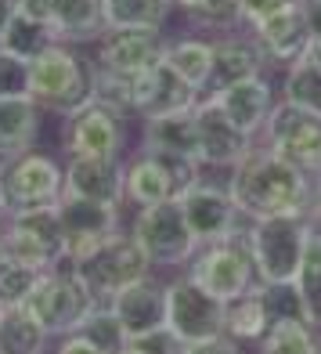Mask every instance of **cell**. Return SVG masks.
<instances>
[{
    "instance_id": "ee69618b",
    "label": "cell",
    "mask_w": 321,
    "mask_h": 354,
    "mask_svg": "<svg viewBox=\"0 0 321 354\" xmlns=\"http://www.w3.org/2000/svg\"><path fill=\"white\" fill-rule=\"evenodd\" d=\"M22 15H33V19H47L51 22V0H19Z\"/></svg>"
},
{
    "instance_id": "ba28073f",
    "label": "cell",
    "mask_w": 321,
    "mask_h": 354,
    "mask_svg": "<svg viewBox=\"0 0 321 354\" xmlns=\"http://www.w3.org/2000/svg\"><path fill=\"white\" fill-rule=\"evenodd\" d=\"M72 271L84 279V286L90 289L94 300L108 304L123 286L152 275L155 268L148 264V257H144L141 246L130 239V232H116L112 239H105L101 246H94L87 257H79L72 264Z\"/></svg>"
},
{
    "instance_id": "8fae6325",
    "label": "cell",
    "mask_w": 321,
    "mask_h": 354,
    "mask_svg": "<svg viewBox=\"0 0 321 354\" xmlns=\"http://www.w3.org/2000/svg\"><path fill=\"white\" fill-rule=\"evenodd\" d=\"M141 149L159 159H166L177 174L181 188L202 177L199 163V138H195V116L188 112H170V116L141 120Z\"/></svg>"
},
{
    "instance_id": "9a60e30c",
    "label": "cell",
    "mask_w": 321,
    "mask_h": 354,
    "mask_svg": "<svg viewBox=\"0 0 321 354\" xmlns=\"http://www.w3.org/2000/svg\"><path fill=\"white\" fill-rule=\"evenodd\" d=\"M166 58V37L155 29H105L94 40V66L134 80Z\"/></svg>"
},
{
    "instance_id": "3957f363",
    "label": "cell",
    "mask_w": 321,
    "mask_h": 354,
    "mask_svg": "<svg viewBox=\"0 0 321 354\" xmlns=\"http://www.w3.org/2000/svg\"><path fill=\"white\" fill-rule=\"evenodd\" d=\"M314 221L311 214H282V217H256L246 224L249 253L260 282H296L303 250H307Z\"/></svg>"
},
{
    "instance_id": "7a4b0ae2",
    "label": "cell",
    "mask_w": 321,
    "mask_h": 354,
    "mask_svg": "<svg viewBox=\"0 0 321 354\" xmlns=\"http://www.w3.org/2000/svg\"><path fill=\"white\" fill-rule=\"evenodd\" d=\"M90 58H84L72 44L58 40L29 62V98L43 112L69 116L72 109L90 102Z\"/></svg>"
},
{
    "instance_id": "7402d4cb",
    "label": "cell",
    "mask_w": 321,
    "mask_h": 354,
    "mask_svg": "<svg viewBox=\"0 0 321 354\" xmlns=\"http://www.w3.org/2000/svg\"><path fill=\"white\" fill-rule=\"evenodd\" d=\"M213 98L224 109V116L249 138H256L264 131L271 109H275V102H278L267 76H253V80H242V84H231V87L217 91Z\"/></svg>"
},
{
    "instance_id": "52a82bcc",
    "label": "cell",
    "mask_w": 321,
    "mask_h": 354,
    "mask_svg": "<svg viewBox=\"0 0 321 354\" xmlns=\"http://www.w3.org/2000/svg\"><path fill=\"white\" fill-rule=\"evenodd\" d=\"M94 304L98 300L90 297V289L72 271V264L58 261L55 268H47L40 275L37 289L29 293V300L22 304V308L51 333V340H58V336L72 333L79 322H84V315L94 308Z\"/></svg>"
},
{
    "instance_id": "83f0119b",
    "label": "cell",
    "mask_w": 321,
    "mask_h": 354,
    "mask_svg": "<svg viewBox=\"0 0 321 354\" xmlns=\"http://www.w3.org/2000/svg\"><path fill=\"white\" fill-rule=\"evenodd\" d=\"M47 347H51V333L26 308L0 311V354H47Z\"/></svg>"
},
{
    "instance_id": "7bdbcfd3",
    "label": "cell",
    "mask_w": 321,
    "mask_h": 354,
    "mask_svg": "<svg viewBox=\"0 0 321 354\" xmlns=\"http://www.w3.org/2000/svg\"><path fill=\"white\" fill-rule=\"evenodd\" d=\"M55 354H101V351L94 347L90 340H84L79 333H66V336H58Z\"/></svg>"
},
{
    "instance_id": "4dcf8cb0",
    "label": "cell",
    "mask_w": 321,
    "mask_h": 354,
    "mask_svg": "<svg viewBox=\"0 0 321 354\" xmlns=\"http://www.w3.org/2000/svg\"><path fill=\"white\" fill-rule=\"evenodd\" d=\"M256 354H321V333L300 318L271 322L267 336L256 344Z\"/></svg>"
},
{
    "instance_id": "b9f144b4",
    "label": "cell",
    "mask_w": 321,
    "mask_h": 354,
    "mask_svg": "<svg viewBox=\"0 0 321 354\" xmlns=\"http://www.w3.org/2000/svg\"><path fill=\"white\" fill-rule=\"evenodd\" d=\"M181 354H242V344H235L231 336H213V340H195L184 344Z\"/></svg>"
},
{
    "instance_id": "f1b7e54d",
    "label": "cell",
    "mask_w": 321,
    "mask_h": 354,
    "mask_svg": "<svg viewBox=\"0 0 321 354\" xmlns=\"http://www.w3.org/2000/svg\"><path fill=\"white\" fill-rule=\"evenodd\" d=\"M166 66L177 69L191 87L206 94V84H210V73H213V40L206 37L166 40Z\"/></svg>"
},
{
    "instance_id": "7c38bea8",
    "label": "cell",
    "mask_w": 321,
    "mask_h": 354,
    "mask_svg": "<svg viewBox=\"0 0 321 354\" xmlns=\"http://www.w3.org/2000/svg\"><path fill=\"white\" fill-rule=\"evenodd\" d=\"M177 199H181V210L188 217V228L199 239V246L220 243V239L235 235L246 224V217L238 214V206L231 199L228 185H213V181H206V177H195L191 185H184L177 192Z\"/></svg>"
},
{
    "instance_id": "ffe728a7",
    "label": "cell",
    "mask_w": 321,
    "mask_h": 354,
    "mask_svg": "<svg viewBox=\"0 0 321 354\" xmlns=\"http://www.w3.org/2000/svg\"><path fill=\"white\" fill-rule=\"evenodd\" d=\"M108 308L116 311V318L123 322V329L130 340H137V336L159 329L166 322V282L152 275H144L130 286H123L116 297L108 300Z\"/></svg>"
},
{
    "instance_id": "4316f807",
    "label": "cell",
    "mask_w": 321,
    "mask_h": 354,
    "mask_svg": "<svg viewBox=\"0 0 321 354\" xmlns=\"http://www.w3.org/2000/svg\"><path fill=\"white\" fill-rule=\"evenodd\" d=\"M51 44H58V33H55L51 22L14 11V19L8 22L4 37H0V51L22 58V62H33V58H40Z\"/></svg>"
},
{
    "instance_id": "2e32d148",
    "label": "cell",
    "mask_w": 321,
    "mask_h": 354,
    "mask_svg": "<svg viewBox=\"0 0 321 354\" xmlns=\"http://www.w3.org/2000/svg\"><path fill=\"white\" fill-rule=\"evenodd\" d=\"M195 116V138H199V163L202 170H231L238 159H246L253 149V138L242 134L238 127L224 116V109L217 105L213 94H202L191 109Z\"/></svg>"
},
{
    "instance_id": "d590c367",
    "label": "cell",
    "mask_w": 321,
    "mask_h": 354,
    "mask_svg": "<svg viewBox=\"0 0 321 354\" xmlns=\"http://www.w3.org/2000/svg\"><path fill=\"white\" fill-rule=\"evenodd\" d=\"M94 66V62H90ZM90 102L101 105L108 112H116L119 120H130L134 116V102H130V80L126 76H116V73H105L94 66L90 73Z\"/></svg>"
},
{
    "instance_id": "bcb514c9",
    "label": "cell",
    "mask_w": 321,
    "mask_h": 354,
    "mask_svg": "<svg viewBox=\"0 0 321 354\" xmlns=\"http://www.w3.org/2000/svg\"><path fill=\"white\" fill-rule=\"evenodd\" d=\"M311 221L321 224V174L314 177V199H311Z\"/></svg>"
},
{
    "instance_id": "d6986e66",
    "label": "cell",
    "mask_w": 321,
    "mask_h": 354,
    "mask_svg": "<svg viewBox=\"0 0 321 354\" xmlns=\"http://www.w3.org/2000/svg\"><path fill=\"white\" fill-rule=\"evenodd\" d=\"M61 167H66V174H61V196L123 206V159L69 156Z\"/></svg>"
},
{
    "instance_id": "4fadbf2b",
    "label": "cell",
    "mask_w": 321,
    "mask_h": 354,
    "mask_svg": "<svg viewBox=\"0 0 321 354\" xmlns=\"http://www.w3.org/2000/svg\"><path fill=\"white\" fill-rule=\"evenodd\" d=\"M126 120L101 105H79L69 116H61V152L69 156H101V159H123L126 149Z\"/></svg>"
},
{
    "instance_id": "f6af8a7d",
    "label": "cell",
    "mask_w": 321,
    "mask_h": 354,
    "mask_svg": "<svg viewBox=\"0 0 321 354\" xmlns=\"http://www.w3.org/2000/svg\"><path fill=\"white\" fill-rule=\"evenodd\" d=\"M14 11H19V0H0V37H4L8 22L14 19Z\"/></svg>"
},
{
    "instance_id": "603a6c76",
    "label": "cell",
    "mask_w": 321,
    "mask_h": 354,
    "mask_svg": "<svg viewBox=\"0 0 321 354\" xmlns=\"http://www.w3.org/2000/svg\"><path fill=\"white\" fill-rule=\"evenodd\" d=\"M264 51L256 47L253 33L238 37V33H224L220 40H213V73L210 84H206V94H217L231 84H242V80L264 76Z\"/></svg>"
},
{
    "instance_id": "5b68a950",
    "label": "cell",
    "mask_w": 321,
    "mask_h": 354,
    "mask_svg": "<svg viewBox=\"0 0 321 354\" xmlns=\"http://www.w3.org/2000/svg\"><path fill=\"white\" fill-rule=\"evenodd\" d=\"M246 224L235 235L220 239V243L199 246V253L191 257V264L184 268L188 279H195L206 293H213L224 304L260 286V279H256V264H253V253H249V239H246Z\"/></svg>"
},
{
    "instance_id": "60d3db41",
    "label": "cell",
    "mask_w": 321,
    "mask_h": 354,
    "mask_svg": "<svg viewBox=\"0 0 321 354\" xmlns=\"http://www.w3.org/2000/svg\"><path fill=\"white\" fill-rule=\"evenodd\" d=\"M293 4H303V0H242V26H256L267 15H278Z\"/></svg>"
},
{
    "instance_id": "f546056e",
    "label": "cell",
    "mask_w": 321,
    "mask_h": 354,
    "mask_svg": "<svg viewBox=\"0 0 321 354\" xmlns=\"http://www.w3.org/2000/svg\"><path fill=\"white\" fill-rule=\"evenodd\" d=\"M173 0H105V29H155L163 33Z\"/></svg>"
},
{
    "instance_id": "cb8c5ba5",
    "label": "cell",
    "mask_w": 321,
    "mask_h": 354,
    "mask_svg": "<svg viewBox=\"0 0 321 354\" xmlns=\"http://www.w3.org/2000/svg\"><path fill=\"white\" fill-rule=\"evenodd\" d=\"M40 116H43V109L29 94H22V98H4L0 94V159L37 149Z\"/></svg>"
},
{
    "instance_id": "ab89813d",
    "label": "cell",
    "mask_w": 321,
    "mask_h": 354,
    "mask_svg": "<svg viewBox=\"0 0 321 354\" xmlns=\"http://www.w3.org/2000/svg\"><path fill=\"white\" fill-rule=\"evenodd\" d=\"M130 347H134L137 354H181L184 344H181L166 326H159V329H152V333L137 336V340H130Z\"/></svg>"
},
{
    "instance_id": "836d02e7",
    "label": "cell",
    "mask_w": 321,
    "mask_h": 354,
    "mask_svg": "<svg viewBox=\"0 0 321 354\" xmlns=\"http://www.w3.org/2000/svg\"><path fill=\"white\" fill-rule=\"evenodd\" d=\"M173 8L184 11L195 29L231 33L235 26H242V0H173Z\"/></svg>"
},
{
    "instance_id": "ac0fdd59",
    "label": "cell",
    "mask_w": 321,
    "mask_h": 354,
    "mask_svg": "<svg viewBox=\"0 0 321 354\" xmlns=\"http://www.w3.org/2000/svg\"><path fill=\"white\" fill-rule=\"evenodd\" d=\"M249 33H253L256 47L264 51V58L271 62V66L289 69L293 62L303 58V51H307L311 40H314L307 0H303V4L285 8L278 15H267V19H260L256 26H249Z\"/></svg>"
},
{
    "instance_id": "d4e9b609",
    "label": "cell",
    "mask_w": 321,
    "mask_h": 354,
    "mask_svg": "<svg viewBox=\"0 0 321 354\" xmlns=\"http://www.w3.org/2000/svg\"><path fill=\"white\" fill-rule=\"evenodd\" d=\"M51 26L61 44H90L105 33V0H51Z\"/></svg>"
},
{
    "instance_id": "8d00e7d4",
    "label": "cell",
    "mask_w": 321,
    "mask_h": 354,
    "mask_svg": "<svg viewBox=\"0 0 321 354\" xmlns=\"http://www.w3.org/2000/svg\"><path fill=\"white\" fill-rule=\"evenodd\" d=\"M40 275L43 271L0 253V308H22V304L29 300V293L37 289Z\"/></svg>"
},
{
    "instance_id": "c3c4849f",
    "label": "cell",
    "mask_w": 321,
    "mask_h": 354,
    "mask_svg": "<svg viewBox=\"0 0 321 354\" xmlns=\"http://www.w3.org/2000/svg\"><path fill=\"white\" fill-rule=\"evenodd\" d=\"M0 232H4V224H0Z\"/></svg>"
},
{
    "instance_id": "d6a6232c",
    "label": "cell",
    "mask_w": 321,
    "mask_h": 354,
    "mask_svg": "<svg viewBox=\"0 0 321 354\" xmlns=\"http://www.w3.org/2000/svg\"><path fill=\"white\" fill-rule=\"evenodd\" d=\"M72 333H79L84 340H90L101 354H116V351H123L126 344H130V336H126L123 322L116 318V311H112L108 304H94V308L84 315V322H79Z\"/></svg>"
},
{
    "instance_id": "e0dca14e",
    "label": "cell",
    "mask_w": 321,
    "mask_h": 354,
    "mask_svg": "<svg viewBox=\"0 0 321 354\" xmlns=\"http://www.w3.org/2000/svg\"><path fill=\"white\" fill-rule=\"evenodd\" d=\"M202 98L199 87H191L188 80L166 66V58L152 66L148 73H141L130 80V102H134V116L137 120H155V116H170V112H188L195 109Z\"/></svg>"
},
{
    "instance_id": "e575fe53",
    "label": "cell",
    "mask_w": 321,
    "mask_h": 354,
    "mask_svg": "<svg viewBox=\"0 0 321 354\" xmlns=\"http://www.w3.org/2000/svg\"><path fill=\"white\" fill-rule=\"evenodd\" d=\"M282 98L321 116V69L311 66V62H303V58L293 62L282 76Z\"/></svg>"
},
{
    "instance_id": "484cf974",
    "label": "cell",
    "mask_w": 321,
    "mask_h": 354,
    "mask_svg": "<svg viewBox=\"0 0 321 354\" xmlns=\"http://www.w3.org/2000/svg\"><path fill=\"white\" fill-rule=\"evenodd\" d=\"M267 329H271V311L264 304L260 286L224 304V336H231L235 344L256 347L267 336Z\"/></svg>"
},
{
    "instance_id": "5bb4252c",
    "label": "cell",
    "mask_w": 321,
    "mask_h": 354,
    "mask_svg": "<svg viewBox=\"0 0 321 354\" xmlns=\"http://www.w3.org/2000/svg\"><path fill=\"white\" fill-rule=\"evenodd\" d=\"M58 217H61V235H66L58 261H69V264H76L79 257H87L94 246H101L105 239L123 232L119 206H112V203L61 196L58 199Z\"/></svg>"
},
{
    "instance_id": "1f68e13d",
    "label": "cell",
    "mask_w": 321,
    "mask_h": 354,
    "mask_svg": "<svg viewBox=\"0 0 321 354\" xmlns=\"http://www.w3.org/2000/svg\"><path fill=\"white\" fill-rule=\"evenodd\" d=\"M300 297H303V308H307V322L321 333V224L311 228L307 239V250H303V264H300Z\"/></svg>"
},
{
    "instance_id": "277c9868",
    "label": "cell",
    "mask_w": 321,
    "mask_h": 354,
    "mask_svg": "<svg viewBox=\"0 0 321 354\" xmlns=\"http://www.w3.org/2000/svg\"><path fill=\"white\" fill-rule=\"evenodd\" d=\"M130 239L141 246L152 268L184 271L191 257L199 253V239L188 228V217L181 210V199H166L155 206H137L130 221Z\"/></svg>"
},
{
    "instance_id": "74e56055",
    "label": "cell",
    "mask_w": 321,
    "mask_h": 354,
    "mask_svg": "<svg viewBox=\"0 0 321 354\" xmlns=\"http://www.w3.org/2000/svg\"><path fill=\"white\" fill-rule=\"evenodd\" d=\"M260 293H264V304L271 311V322H282V318L307 322V308H303L296 282H260Z\"/></svg>"
},
{
    "instance_id": "6da1fadb",
    "label": "cell",
    "mask_w": 321,
    "mask_h": 354,
    "mask_svg": "<svg viewBox=\"0 0 321 354\" xmlns=\"http://www.w3.org/2000/svg\"><path fill=\"white\" fill-rule=\"evenodd\" d=\"M228 192L246 221L282 217V214H311L314 174L278 159L264 145H253L246 159H238L228 177Z\"/></svg>"
},
{
    "instance_id": "f35d334b",
    "label": "cell",
    "mask_w": 321,
    "mask_h": 354,
    "mask_svg": "<svg viewBox=\"0 0 321 354\" xmlns=\"http://www.w3.org/2000/svg\"><path fill=\"white\" fill-rule=\"evenodd\" d=\"M0 94L4 98H22V94H29V62L0 51Z\"/></svg>"
},
{
    "instance_id": "8992f818",
    "label": "cell",
    "mask_w": 321,
    "mask_h": 354,
    "mask_svg": "<svg viewBox=\"0 0 321 354\" xmlns=\"http://www.w3.org/2000/svg\"><path fill=\"white\" fill-rule=\"evenodd\" d=\"M66 167L55 156L29 149L22 156L0 159V221L33 206H51L61 199Z\"/></svg>"
},
{
    "instance_id": "44dd1931",
    "label": "cell",
    "mask_w": 321,
    "mask_h": 354,
    "mask_svg": "<svg viewBox=\"0 0 321 354\" xmlns=\"http://www.w3.org/2000/svg\"><path fill=\"white\" fill-rule=\"evenodd\" d=\"M181 181L166 159L137 149L130 159H123V203L137 206H155L166 199H177Z\"/></svg>"
},
{
    "instance_id": "7dc6e473",
    "label": "cell",
    "mask_w": 321,
    "mask_h": 354,
    "mask_svg": "<svg viewBox=\"0 0 321 354\" xmlns=\"http://www.w3.org/2000/svg\"><path fill=\"white\" fill-rule=\"evenodd\" d=\"M116 354H137V351H134L130 344H126V347H123V351H116Z\"/></svg>"
},
{
    "instance_id": "9c48e42d",
    "label": "cell",
    "mask_w": 321,
    "mask_h": 354,
    "mask_svg": "<svg viewBox=\"0 0 321 354\" xmlns=\"http://www.w3.org/2000/svg\"><path fill=\"white\" fill-rule=\"evenodd\" d=\"M264 149L307 174H321V116L278 98L264 123Z\"/></svg>"
},
{
    "instance_id": "681fc988",
    "label": "cell",
    "mask_w": 321,
    "mask_h": 354,
    "mask_svg": "<svg viewBox=\"0 0 321 354\" xmlns=\"http://www.w3.org/2000/svg\"><path fill=\"white\" fill-rule=\"evenodd\" d=\"M0 311H4V308H0Z\"/></svg>"
},
{
    "instance_id": "30bf717a",
    "label": "cell",
    "mask_w": 321,
    "mask_h": 354,
    "mask_svg": "<svg viewBox=\"0 0 321 354\" xmlns=\"http://www.w3.org/2000/svg\"><path fill=\"white\" fill-rule=\"evenodd\" d=\"M163 326L181 344L224 336V300L206 293L195 279H188V271H177L166 282V322Z\"/></svg>"
}]
</instances>
